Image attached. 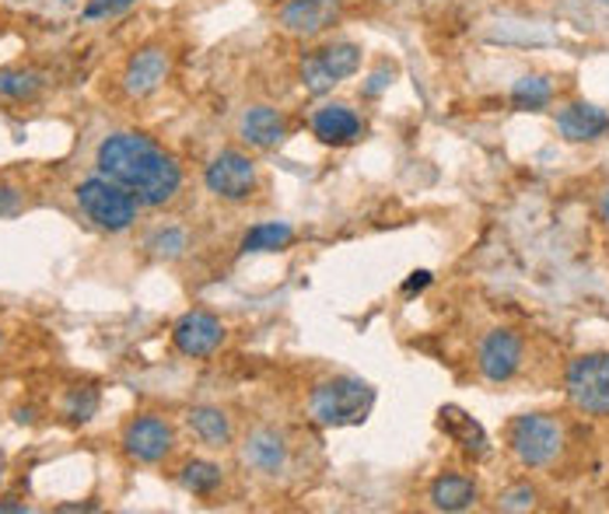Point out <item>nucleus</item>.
I'll list each match as a JSON object with an SVG mask.
<instances>
[{"label": "nucleus", "instance_id": "15", "mask_svg": "<svg viewBox=\"0 0 609 514\" xmlns=\"http://www.w3.org/2000/svg\"><path fill=\"white\" fill-rule=\"evenodd\" d=\"M238 133L242 141L256 151H270L288 141V120L277 113L273 105H252L246 109L242 123H238Z\"/></svg>", "mask_w": 609, "mask_h": 514}, {"label": "nucleus", "instance_id": "26", "mask_svg": "<svg viewBox=\"0 0 609 514\" xmlns=\"http://www.w3.org/2000/svg\"><path fill=\"white\" fill-rule=\"evenodd\" d=\"M536 504V490L529 483H518L512 490H505L502 501H497V507L502 511H529Z\"/></svg>", "mask_w": 609, "mask_h": 514}, {"label": "nucleus", "instance_id": "25", "mask_svg": "<svg viewBox=\"0 0 609 514\" xmlns=\"http://www.w3.org/2000/svg\"><path fill=\"white\" fill-rule=\"evenodd\" d=\"M95 410H99V392L95 389H74L68 395V402H63V413H68V420H74V423L92 420Z\"/></svg>", "mask_w": 609, "mask_h": 514}, {"label": "nucleus", "instance_id": "16", "mask_svg": "<svg viewBox=\"0 0 609 514\" xmlns=\"http://www.w3.org/2000/svg\"><path fill=\"white\" fill-rule=\"evenodd\" d=\"M242 459L249 469L256 473H267V476H277L280 469L288 465V441L277 428H259L249 434L246 449H242Z\"/></svg>", "mask_w": 609, "mask_h": 514}, {"label": "nucleus", "instance_id": "31", "mask_svg": "<svg viewBox=\"0 0 609 514\" xmlns=\"http://www.w3.org/2000/svg\"><path fill=\"white\" fill-rule=\"evenodd\" d=\"M25 514L29 511V504H14V501H0V514Z\"/></svg>", "mask_w": 609, "mask_h": 514}, {"label": "nucleus", "instance_id": "22", "mask_svg": "<svg viewBox=\"0 0 609 514\" xmlns=\"http://www.w3.org/2000/svg\"><path fill=\"white\" fill-rule=\"evenodd\" d=\"M221 465H214V462H204V459H193V462H186L183 465V473H179V483L189 490V494H200V497H207V494H214L217 486H221Z\"/></svg>", "mask_w": 609, "mask_h": 514}, {"label": "nucleus", "instance_id": "30", "mask_svg": "<svg viewBox=\"0 0 609 514\" xmlns=\"http://www.w3.org/2000/svg\"><path fill=\"white\" fill-rule=\"evenodd\" d=\"M18 207V193L8 189V186H0V214H11Z\"/></svg>", "mask_w": 609, "mask_h": 514}, {"label": "nucleus", "instance_id": "12", "mask_svg": "<svg viewBox=\"0 0 609 514\" xmlns=\"http://www.w3.org/2000/svg\"><path fill=\"white\" fill-rule=\"evenodd\" d=\"M172 343L183 357H210L225 343V326L210 311H186L172 329Z\"/></svg>", "mask_w": 609, "mask_h": 514}, {"label": "nucleus", "instance_id": "29", "mask_svg": "<svg viewBox=\"0 0 609 514\" xmlns=\"http://www.w3.org/2000/svg\"><path fill=\"white\" fill-rule=\"evenodd\" d=\"M431 284V274L427 270H417V274H410V280L403 284V290H406V295H413V290H424Z\"/></svg>", "mask_w": 609, "mask_h": 514}, {"label": "nucleus", "instance_id": "32", "mask_svg": "<svg viewBox=\"0 0 609 514\" xmlns=\"http://www.w3.org/2000/svg\"><path fill=\"white\" fill-rule=\"evenodd\" d=\"M599 214H602V220H606V225H609V193L602 196V204H599Z\"/></svg>", "mask_w": 609, "mask_h": 514}, {"label": "nucleus", "instance_id": "3", "mask_svg": "<svg viewBox=\"0 0 609 514\" xmlns=\"http://www.w3.org/2000/svg\"><path fill=\"white\" fill-rule=\"evenodd\" d=\"M81 214L92 220L102 232H126L137 220V207L141 199L130 193L126 186L113 183L105 175H92L74 189Z\"/></svg>", "mask_w": 609, "mask_h": 514}, {"label": "nucleus", "instance_id": "4", "mask_svg": "<svg viewBox=\"0 0 609 514\" xmlns=\"http://www.w3.org/2000/svg\"><path fill=\"white\" fill-rule=\"evenodd\" d=\"M361 71V47L351 39H337V42H326V47L304 53L298 63V74L301 84L309 95H326L347 78H354Z\"/></svg>", "mask_w": 609, "mask_h": 514}, {"label": "nucleus", "instance_id": "14", "mask_svg": "<svg viewBox=\"0 0 609 514\" xmlns=\"http://www.w3.org/2000/svg\"><path fill=\"white\" fill-rule=\"evenodd\" d=\"M557 133L568 144H592L609 133V113L592 102H571L557 113Z\"/></svg>", "mask_w": 609, "mask_h": 514}, {"label": "nucleus", "instance_id": "17", "mask_svg": "<svg viewBox=\"0 0 609 514\" xmlns=\"http://www.w3.org/2000/svg\"><path fill=\"white\" fill-rule=\"evenodd\" d=\"M438 423H442V431L460 444V449L466 452V455H473V459H484L487 455V434H484V428L476 423L469 413H463L460 407H442V413H438Z\"/></svg>", "mask_w": 609, "mask_h": 514}, {"label": "nucleus", "instance_id": "24", "mask_svg": "<svg viewBox=\"0 0 609 514\" xmlns=\"http://www.w3.org/2000/svg\"><path fill=\"white\" fill-rule=\"evenodd\" d=\"M147 253L155 259H176L186 253V232L183 228H165L147 238Z\"/></svg>", "mask_w": 609, "mask_h": 514}, {"label": "nucleus", "instance_id": "27", "mask_svg": "<svg viewBox=\"0 0 609 514\" xmlns=\"http://www.w3.org/2000/svg\"><path fill=\"white\" fill-rule=\"evenodd\" d=\"M393 78H396V66H389V63H379L375 71H372V78H368V84H361V95L364 99H379L389 84H393Z\"/></svg>", "mask_w": 609, "mask_h": 514}, {"label": "nucleus", "instance_id": "23", "mask_svg": "<svg viewBox=\"0 0 609 514\" xmlns=\"http://www.w3.org/2000/svg\"><path fill=\"white\" fill-rule=\"evenodd\" d=\"M39 88H42V81L32 71H11V66H4V71H0V99L21 102V99H32Z\"/></svg>", "mask_w": 609, "mask_h": 514}, {"label": "nucleus", "instance_id": "6", "mask_svg": "<svg viewBox=\"0 0 609 514\" xmlns=\"http://www.w3.org/2000/svg\"><path fill=\"white\" fill-rule=\"evenodd\" d=\"M204 183L225 204H246L259 189V168L246 151L228 147L210 158V165L204 168Z\"/></svg>", "mask_w": 609, "mask_h": 514}, {"label": "nucleus", "instance_id": "5", "mask_svg": "<svg viewBox=\"0 0 609 514\" xmlns=\"http://www.w3.org/2000/svg\"><path fill=\"white\" fill-rule=\"evenodd\" d=\"M508 449L526 469H547L564 449V428L547 413H526L512 423Z\"/></svg>", "mask_w": 609, "mask_h": 514}, {"label": "nucleus", "instance_id": "11", "mask_svg": "<svg viewBox=\"0 0 609 514\" xmlns=\"http://www.w3.org/2000/svg\"><path fill=\"white\" fill-rule=\"evenodd\" d=\"M168 50L165 47H144L137 50L134 56L126 60L123 66V92L130 99H147V95H155L158 88L165 84L168 78Z\"/></svg>", "mask_w": 609, "mask_h": 514}, {"label": "nucleus", "instance_id": "13", "mask_svg": "<svg viewBox=\"0 0 609 514\" xmlns=\"http://www.w3.org/2000/svg\"><path fill=\"white\" fill-rule=\"evenodd\" d=\"M312 133L330 147H351V144L361 141L364 123L351 105L330 102V105H319L312 113Z\"/></svg>", "mask_w": 609, "mask_h": 514}, {"label": "nucleus", "instance_id": "7", "mask_svg": "<svg viewBox=\"0 0 609 514\" xmlns=\"http://www.w3.org/2000/svg\"><path fill=\"white\" fill-rule=\"evenodd\" d=\"M568 395L589 417H609V353H581L568 368Z\"/></svg>", "mask_w": 609, "mask_h": 514}, {"label": "nucleus", "instance_id": "20", "mask_svg": "<svg viewBox=\"0 0 609 514\" xmlns=\"http://www.w3.org/2000/svg\"><path fill=\"white\" fill-rule=\"evenodd\" d=\"M550 102H554V81L543 74H526L512 88V109H518V113H543Z\"/></svg>", "mask_w": 609, "mask_h": 514}, {"label": "nucleus", "instance_id": "18", "mask_svg": "<svg viewBox=\"0 0 609 514\" xmlns=\"http://www.w3.org/2000/svg\"><path fill=\"white\" fill-rule=\"evenodd\" d=\"M476 497H481V490L463 473H442L431 483V504L438 511H466L476 504Z\"/></svg>", "mask_w": 609, "mask_h": 514}, {"label": "nucleus", "instance_id": "1", "mask_svg": "<svg viewBox=\"0 0 609 514\" xmlns=\"http://www.w3.org/2000/svg\"><path fill=\"white\" fill-rule=\"evenodd\" d=\"M99 175L126 186L144 207H165L183 189V168L144 133H109L95 151Z\"/></svg>", "mask_w": 609, "mask_h": 514}, {"label": "nucleus", "instance_id": "8", "mask_svg": "<svg viewBox=\"0 0 609 514\" xmlns=\"http://www.w3.org/2000/svg\"><path fill=\"white\" fill-rule=\"evenodd\" d=\"M172 449H176V431H172V423L165 417L144 413L123 428V452L141 465H155L168 459Z\"/></svg>", "mask_w": 609, "mask_h": 514}, {"label": "nucleus", "instance_id": "28", "mask_svg": "<svg viewBox=\"0 0 609 514\" xmlns=\"http://www.w3.org/2000/svg\"><path fill=\"white\" fill-rule=\"evenodd\" d=\"M134 4L137 0H89V4H84V18H109V14H120Z\"/></svg>", "mask_w": 609, "mask_h": 514}, {"label": "nucleus", "instance_id": "19", "mask_svg": "<svg viewBox=\"0 0 609 514\" xmlns=\"http://www.w3.org/2000/svg\"><path fill=\"white\" fill-rule=\"evenodd\" d=\"M186 423H189V431L197 434V441L207 444V449H228V444H231V420H228L225 410L193 407L186 413Z\"/></svg>", "mask_w": 609, "mask_h": 514}, {"label": "nucleus", "instance_id": "2", "mask_svg": "<svg viewBox=\"0 0 609 514\" xmlns=\"http://www.w3.org/2000/svg\"><path fill=\"white\" fill-rule=\"evenodd\" d=\"M375 407V389L354 374H340L330 382H319L309 395V413L322 428H351L364 423Z\"/></svg>", "mask_w": 609, "mask_h": 514}, {"label": "nucleus", "instance_id": "21", "mask_svg": "<svg viewBox=\"0 0 609 514\" xmlns=\"http://www.w3.org/2000/svg\"><path fill=\"white\" fill-rule=\"evenodd\" d=\"M295 241V228L285 220H264L242 235V253H280Z\"/></svg>", "mask_w": 609, "mask_h": 514}, {"label": "nucleus", "instance_id": "9", "mask_svg": "<svg viewBox=\"0 0 609 514\" xmlns=\"http://www.w3.org/2000/svg\"><path fill=\"white\" fill-rule=\"evenodd\" d=\"M476 368L487 378V382L502 386L512 382L522 368V337L512 329H491L481 350H476Z\"/></svg>", "mask_w": 609, "mask_h": 514}, {"label": "nucleus", "instance_id": "10", "mask_svg": "<svg viewBox=\"0 0 609 514\" xmlns=\"http://www.w3.org/2000/svg\"><path fill=\"white\" fill-rule=\"evenodd\" d=\"M340 14H343L340 0H288V4L280 8V29L309 42L330 32L340 21Z\"/></svg>", "mask_w": 609, "mask_h": 514}]
</instances>
